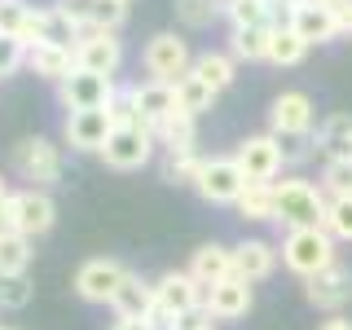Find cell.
I'll list each match as a JSON object with an SVG mask.
<instances>
[{"label": "cell", "instance_id": "1", "mask_svg": "<svg viewBox=\"0 0 352 330\" xmlns=\"http://www.w3.org/2000/svg\"><path fill=\"white\" fill-rule=\"evenodd\" d=\"M326 216V194L317 190L313 181H300V176H286V181H273V220L286 229H317Z\"/></svg>", "mask_w": 352, "mask_h": 330}, {"label": "cell", "instance_id": "2", "mask_svg": "<svg viewBox=\"0 0 352 330\" xmlns=\"http://www.w3.org/2000/svg\"><path fill=\"white\" fill-rule=\"evenodd\" d=\"M282 264L308 282L313 273H322V269L335 264V238H330L322 225H317V229H286V238H282Z\"/></svg>", "mask_w": 352, "mask_h": 330}, {"label": "cell", "instance_id": "3", "mask_svg": "<svg viewBox=\"0 0 352 330\" xmlns=\"http://www.w3.org/2000/svg\"><path fill=\"white\" fill-rule=\"evenodd\" d=\"M141 62H146L150 80H159V84H176V80H185V75H190L194 53H190V44L176 36V31H159V36H150L146 53H141Z\"/></svg>", "mask_w": 352, "mask_h": 330}, {"label": "cell", "instance_id": "4", "mask_svg": "<svg viewBox=\"0 0 352 330\" xmlns=\"http://www.w3.org/2000/svg\"><path fill=\"white\" fill-rule=\"evenodd\" d=\"M14 168H18L22 181H31V190H49L62 176V150L49 137H27L14 150Z\"/></svg>", "mask_w": 352, "mask_h": 330}, {"label": "cell", "instance_id": "5", "mask_svg": "<svg viewBox=\"0 0 352 330\" xmlns=\"http://www.w3.org/2000/svg\"><path fill=\"white\" fill-rule=\"evenodd\" d=\"M313 97L300 93V88H286V93L273 97L269 106V128L278 141H304L308 132H313Z\"/></svg>", "mask_w": 352, "mask_h": 330}, {"label": "cell", "instance_id": "6", "mask_svg": "<svg viewBox=\"0 0 352 330\" xmlns=\"http://www.w3.org/2000/svg\"><path fill=\"white\" fill-rule=\"evenodd\" d=\"M154 132L146 124H137V128H115L106 137V146H102V159L110 163L115 172H132V168H146V163L154 159Z\"/></svg>", "mask_w": 352, "mask_h": 330}, {"label": "cell", "instance_id": "7", "mask_svg": "<svg viewBox=\"0 0 352 330\" xmlns=\"http://www.w3.org/2000/svg\"><path fill=\"white\" fill-rule=\"evenodd\" d=\"M124 278H128V269L119 260H110V256L84 260L80 273H75V295L88 300V304H110V300H115V291L124 286Z\"/></svg>", "mask_w": 352, "mask_h": 330}, {"label": "cell", "instance_id": "8", "mask_svg": "<svg viewBox=\"0 0 352 330\" xmlns=\"http://www.w3.org/2000/svg\"><path fill=\"white\" fill-rule=\"evenodd\" d=\"M203 300H207V286H198L190 273H163L154 282V304L163 308L168 317H190V313H203Z\"/></svg>", "mask_w": 352, "mask_h": 330}, {"label": "cell", "instance_id": "9", "mask_svg": "<svg viewBox=\"0 0 352 330\" xmlns=\"http://www.w3.org/2000/svg\"><path fill=\"white\" fill-rule=\"evenodd\" d=\"M115 80L110 75H93V71H80L75 66V75L71 80H62L58 84V102L66 110H106V102L115 97Z\"/></svg>", "mask_w": 352, "mask_h": 330}, {"label": "cell", "instance_id": "10", "mask_svg": "<svg viewBox=\"0 0 352 330\" xmlns=\"http://www.w3.org/2000/svg\"><path fill=\"white\" fill-rule=\"evenodd\" d=\"M119 62H124V44H119L115 31H80V44H75V66L93 75H110L115 80Z\"/></svg>", "mask_w": 352, "mask_h": 330}, {"label": "cell", "instance_id": "11", "mask_svg": "<svg viewBox=\"0 0 352 330\" xmlns=\"http://www.w3.org/2000/svg\"><path fill=\"white\" fill-rule=\"evenodd\" d=\"M234 163L242 168V176L247 181H278V172H282V146H278V137L273 132H264V137H247L238 146L234 154Z\"/></svg>", "mask_w": 352, "mask_h": 330}, {"label": "cell", "instance_id": "12", "mask_svg": "<svg viewBox=\"0 0 352 330\" xmlns=\"http://www.w3.org/2000/svg\"><path fill=\"white\" fill-rule=\"evenodd\" d=\"M9 203H14V229L22 238L49 234L53 220H58V203L49 198V190H18L9 194Z\"/></svg>", "mask_w": 352, "mask_h": 330}, {"label": "cell", "instance_id": "13", "mask_svg": "<svg viewBox=\"0 0 352 330\" xmlns=\"http://www.w3.org/2000/svg\"><path fill=\"white\" fill-rule=\"evenodd\" d=\"M304 295H308V304L313 308H326V313H339L348 300H352V269L348 264H330V269L322 273H313V278L304 282Z\"/></svg>", "mask_w": 352, "mask_h": 330}, {"label": "cell", "instance_id": "14", "mask_svg": "<svg viewBox=\"0 0 352 330\" xmlns=\"http://www.w3.org/2000/svg\"><path fill=\"white\" fill-rule=\"evenodd\" d=\"M194 190L203 194L207 203H238V194L247 190V176H242V168L234 159H207Z\"/></svg>", "mask_w": 352, "mask_h": 330}, {"label": "cell", "instance_id": "15", "mask_svg": "<svg viewBox=\"0 0 352 330\" xmlns=\"http://www.w3.org/2000/svg\"><path fill=\"white\" fill-rule=\"evenodd\" d=\"M62 132H66V146H71V150L102 154V146H106L110 132H115V124H110L106 110H71Z\"/></svg>", "mask_w": 352, "mask_h": 330}, {"label": "cell", "instance_id": "16", "mask_svg": "<svg viewBox=\"0 0 352 330\" xmlns=\"http://www.w3.org/2000/svg\"><path fill=\"white\" fill-rule=\"evenodd\" d=\"M203 313L212 322H238V317H247L251 313V282H242V278L216 282L203 300Z\"/></svg>", "mask_w": 352, "mask_h": 330}, {"label": "cell", "instance_id": "17", "mask_svg": "<svg viewBox=\"0 0 352 330\" xmlns=\"http://www.w3.org/2000/svg\"><path fill=\"white\" fill-rule=\"evenodd\" d=\"M286 27H291L295 36H300V40L308 44V49H313V44H326V40H335V36H339L335 9H326V5H313V0L286 14Z\"/></svg>", "mask_w": 352, "mask_h": 330}, {"label": "cell", "instance_id": "18", "mask_svg": "<svg viewBox=\"0 0 352 330\" xmlns=\"http://www.w3.org/2000/svg\"><path fill=\"white\" fill-rule=\"evenodd\" d=\"M278 256H282V251L273 247V242H264V238L238 242V247H234V278H242V282H264V278H273Z\"/></svg>", "mask_w": 352, "mask_h": 330}, {"label": "cell", "instance_id": "19", "mask_svg": "<svg viewBox=\"0 0 352 330\" xmlns=\"http://www.w3.org/2000/svg\"><path fill=\"white\" fill-rule=\"evenodd\" d=\"M190 278L198 286H207L212 291L216 282H225V278H234V247H220V242H207V247H198L194 256H190Z\"/></svg>", "mask_w": 352, "mask_h": 330}, {"label": "cell", "instance_id": "20", "mask_svg": "<svg viewBox=\"0 0 352 330\" xmlns=\"http://www.w3.org/2000/svg\"><path fill=\"white\" fill-rule=\"evenodd\" d=\"M31 44H58V49H75L80 44V27L62 14L58 5L53 9H36V22H31V36H27V49Z\"/></svg>", "mask_w": 352, "mask_h": 330}, {"label": "cell", "instance_id": "21", "mask_svg": "<svg viewBox=\"0 0 352 330\" xmlns=\"http://www.w3.org/2000/svg\"><path fill=\"white\" fill-rule=\"evenodd\" d=\"M27 66L31 75H40V80H71L75 75V49H58V44H31L27 49Z\"/></svg>", "mask_w": 352, "mask_h": 330}, {"label": "cell", "instance_id": "22", "mask_svg": "<svg viewBox=\"0 0 352 330\" xmlns=\"http://www.w3.org/2000/svg\"><path fill=\"white\" fill-rule=\"evenodd\" d=\"M110 308H115L119 317H132V322H150V313H154V286L141 282L137 273H128L124 286L115 291V300H110Z\"/></svg>", "mask_w": 352, "mask_h": 330}, {"label": "cell", "instance_id": "23", "mask_svg": "<svg viewBox=\"0 0 352 330\" xmlns=\"http://www.w3.org/2000/svg\"><path fill=\"white\" fill-rule=\"evenodd\" d=\"M137 110H141V124L146 128L163 124L168 115H176V84H159V80L137 84Z\"/></svg>", "mask_w": 352, "mask_h": 330}, {"label": "cell", "instance_id": "24", "mask_svg": "<svg viewBox=\"0 0 352 330\" xmlns=\"http://www.w3.org/2000/svg\"><path fill=\"white\" fill-rule=\"evenodd\" d=\"M313 146L326 154V163H330V159H352V115H344V110H339V115L322 119Z\"/></svg>", "mask_w": 352, "mask_h": 330}, {"label": "cell", "instance_id": "25", "mask_svg": "<svg viewBox=\"0 0 352 330\" xmlns=\"http://www.w3.org/2000/svg\"><path fill=\"white\" fill-rule=\"evenodd\" d=\"M154 141H159L168 154H190L194 150V115H185V110H176V115H168L163 124H154Z\"/></svg>", "mask_w": 352, "mask_h": 330}, {"label": "cell", "instance_id": "26", "mask_svg": "<svg viewBox=\"0 0 352 330\" xmlns=\"http://www.w3.org/2000/svg\"><path fill=\"white\" fill-rule=\"evenodd\" d=\"M304 53H308V44L295 36L286 22H278V27L269 31V49H264V62H273V66H295V62H304Z\"/></svg>", "mask_w": 352, "mask_h": 330}, {"label": "cell", "instance_id": "27", "mask_svg": "<svg viewBox=\"0 0 352 330\" xmlns=\"http://www.w3.org/2000/svg\"><path fill=\"white\" fill-rule=\"evenodd\" d=\"M190 75H198L212 93H225V88L234 84V58H229V53H198Z\"/></svg>", "mask_w": 352, "mask_h": 330}, {"label": "cell", "instance_id": "28", "mask_svg": "<svg viewBox=\"0 0 352 330\" xmlns=\"http://www.w3.org/2000/svg\"><path fill=\"white\" fill-rule=\"evenodd\" d=\"M269 31L273 27H234L229 31V58L234 62H260L269 49Z\"/></svg>", "mask_w": 352, "mask_h": 330}, {"label": "cell", "instance_id": "29", "mask_svg": "<svg viewBox=\"0 0 352 330\" xmlns=\"http://www.w3.org/2000/svg\"><path fill=\"white\" fill-rule=\"evenodd\" d=\"M27 264H31V238L0 234V278H27Z\"/></svg>", "mask_w": 352, "mask_h": 330}, {"label": "cell", "instance_id": "30", "mask_svg": "<svg viewBox=\"0 0 352 330\" xmlns=\"http://www.w3.org/2000/svg\"><path fill=\"white\" fill-rule=\"evenodd\" d=\"M225 14L234 27H278V14L269 0H225Z\"/></svg>", "mask_w": 352, "mask_h": 330}, {"label": "cell", "instance_id": "31", "mask_svg": "<svg viewBox=\"0 0 352 330\" xmlns=\"http://www.w3.org/2000/svg\"><path fill=\"white\" fill-rule=\"evenodd\" d=\"M234 207L247 220H273V181H247Z\"/></svg>", "mask_w": 352, "mask_h": 330}, {"label": "cell", "instance_id": "32", "mask_svg": "<svg viewBox=\"0 0 352 330\" xmlns=\"http://www.w3.org/2000/svg\"><path fill=\"white\" fill-rule=\"evenodd\" d=\"M31 22H36V5H27V0H0V36H18L27 44Z\"/></svg>", "mask_w": 352, "mask_h": 330}, {"label": "cell", "instance_id": "33", "mask_svg": "<svg viewBox=\"0 0 352 330\" xmlns=\"http://www.w3.org/2000/svg\"><path fill=\"white\" fill-rule=\"evenodd\" d=\"M212 102H216V93L198 80V75L176 80V110H185V115H203V110H212Z\"/></svg>", "mask_w": 352, "mask_h": 330}, {"label": "cell", "instance_id": "34", "mask_svg": "<svg viewBox=\"0 0 352 330\" xmlns=\"http://www.w3.org/2000/svg\"><path fill=\"white\" fill-rule=\"evenodd\" d=\"M106 115L115 128H137L141 124V110H137V84H124L115 88V97L106 102Z\"/></svg>", "mask_w": 352, "mask_h": 330}, {"label": "cell", "instance_id": "35", "mask_svg": "<svg viewBox=\"0 0 352 330\" xmlns=\"http://www.w3.org/2000/svg\"><path fill=\"white\" fill-rule=\"evenodd\" d=\"M220 14H225V0H176V18H181L185 27H194V31L212 27Z\"/></svg>", "mask_w": 352, "mask_h": 330}, {"label": "cell", "instance_id": "36", "mask_svg": "<svg viewBox=\"0 0 352 330\" xmlns=\"http://www.w3.org/2000/svg\"><path fill=\"white\" fill-rule=\"evenodd\" d=\"M322 229L335 242H352V198H326Z\"/></svg>", "mask_w": 352, "mask_h": 330}, {"label": "cell", "instance_id": "37", "mask_svg": "<svg viewBox=\"0 0 352 330\" xmlns=\"http://www.w3.org/2000/svg\"><path fill=\"white\" fill-rule=\"evenodd\" d=\"M326 198H352V159H330L322 168V185Z\"/></svg>", "mask_w": 352, "mask_h": 330}, {"label": "cell", "instance_id": "38", "mask_svg": "<svg viewBox=\"0 0 352 330\" xmlns=\"http://www.w3.org/2000/svg\"><path fill=\"white\" fill-rule=\"evenodd\" d=\"M203 154L190 150V154H168V181L176 185H198V176H203Z\"/></svg>", "mask_w": 352, "mask_h": 330}, {"label": "cell", "instance_id": "39", "mask_svg": "<svg viewBox=\"0 0 352 330\" xmlns=\"http://www.w3.org/2000/svg\"><path fill=\"white\" fill-rule=\"evenodd\" d=\"M124 18H128V5H124V0H97V9H93V22H88V31H115Z\"/></svg>", "mask_w": 352, "mask_h": 330}, {"label": "cell", "instance_id": "40", "mask_svg": "<svg viewBox=\"0 0 352 330\" xmlns=\"http://www.w3.org/2000/svg\"><path fill=\"white\" fill-rule=\"evenodd\" d=\"M22 66H27V44H22L18 36H0V80L22 71Z\"/></svg>", "mask_w": 352, "mask_h": 330}, {"label": "cell", "instance_id": "41", "mask_svg": "<svg viewBox=\"0 0 352 330\" xmlns=\"http://www.w3.org/2000/svg\"><path fill=\"white\" fill-rule=\"evenodd\" d=\"M27 304H31L27 278H0V308H27Z\"/></svg>", "mask_w": 352, "mask_h": 330}, {"label": "cell", "instance_id": "42", "mask_svg": "<svg viewBox=\"0 0 352 330\" xmlns=\"http://www.w3.org/2000/svg\"><path fill=\"white\" fill-rule=\"evenodd\" d=\"M58 9H62V14L71 18L80 31H88V22H93V9H97V0H58Z\"/></svg>", "mask_w": 352, "mask_h": 330}, {"label": "cell", "instance_id": "43", "mask_svg": "<svg viewBox=\"0 0 352 330\" xmlns=\"http://www.w3.org/2000/svg\"><path fill=\"white\" fill-rule=\"evenodd\" d=\"M172 330H216V322L207 313H190V317H176Z\"/></svg>", "mask_w": 352, "mask_h": 330}, {"label": "cell", "instance_id": "44", "mask_svg": "<svg viewBox=\"0 0 352 330\" xmlns=\"http://www.w3.org/2000/svg\"><path fill=\"white\" fill-rule=\"evenodd\" d=\"M335 22H339V36H344V31H352V0H344V5L335 9Z\"/></svg>", "mask_w": 352, "mask_h": 330}, {"label": "cell", "instance_id": "45", "mask_svg": "<svg viewBox=\"0 0 352 330\" xmlns=\"http://www.w3.org/2000/svg\"><path fill=\"white\" fill-rule=\"evenodd\" d=\"M317 330H352V322H348V317H339V313H335V317H326V322L317 326Z\"/></svg>", "mask_w": 352, "mask_h": 330}, {"label": "cell", "instance_id": "46", "mask_svg": "<svg viewBox=\"0 0 352 330\" xmlns=\"http://www.w3.org/2000/svg\"><path fill=\"white\" fill-rule=\"evenodd\" d=\"M110 330H154V326H150V322H132V317H119Z\"/></svg>", "mask_w": 352, "mask_h": 330}, {"label": "cell", "instance_id": "47", "mask_svg": "<svg viewBox=\"0 0 352 330\" xmlns=\"http://www.w3.org/2000/svg\"><path fill=\"white\" fill-rule=\"evenodd\" d=\"M313 5H326V9H339V5H344V0H313Z\"/></svg>", "mask_w": 352, "mask_h": 330}, {"label": "cell", "instance_id": "48", "mask_svg": "<svg viewBox=\"0 0 352 330\" xmlns=\"http://www.w3.org/2000/svg\"><path fill=\"white\" fill-rule=\"evenodd\" d=\"M5 198H9V194H5V181H0V203H5Z\"/></svg>", "mask_w": 352, "mask_h": 330}, {"label": "cell", "instance_id": "49", "mask_svg": "<svg viewBox=\"0 0 352 330\" xmlns=\"http://www.w3.org/2000/svg\"><path fill=\"white\" fill-rule=\"evenodd\" d=\"M0 330H14V326H0Z\"/></svg>", "mask_w": 352, "mask_h": 330}, {"label": "cell", "instance_id": "50", "mask_svg": "<svg viewBox=\"0 0 352 330\" xmlns=\"http://www.w3.org/2000/svg\"><path fill=\"white\" fill-rule=\"evenodd\" d=\"M124 5H128V0H124Z\"/></svg>", "mask_w": 352, "mask_h": 330}]
</instances>
